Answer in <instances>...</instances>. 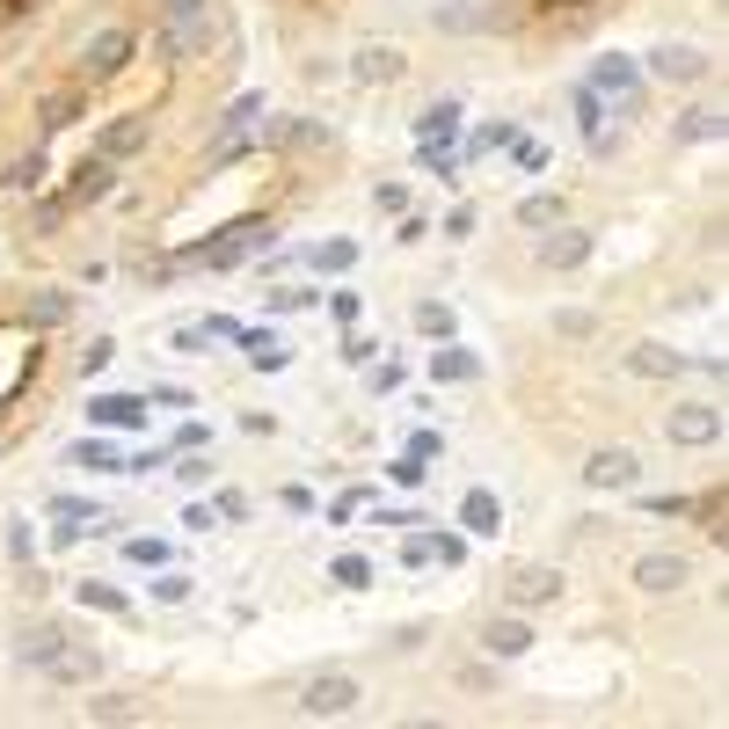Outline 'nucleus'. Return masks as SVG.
Wrapping results in <instances>:
<instances>
[{
  "label": "nucleus",
  "instance_id": "obj_1",
  "mask_svg": "<svg viewBox=\"0 0 729 729\" xmlns=\"http://www.w3.org/2000/svg\"><path fill=\"white\" fill-rule=\"evenodd\" d=\"M299 707H307L314 722H329V715H350V707H358V679H350V671H321V679L299 693Z\"/></svg>",
  "mask_w": 729,
  "mask_h": 729
},
{
  "label": "nucleus",
  "instance_id": "obj_2",
  "mask_svg": "<svg viewBox=\"0 0 729 729\" xmlns=\"http://www.w3.org/2000/svg\"><path fill=\"white\" fill-rule=\"evenodd\" d=\"M664 437H671V445H715V437H722V409H707V401H685V409L664 416Z\"/></svg>",
  "mask_w": 729,
  "mask_h": 729
},
{
  "label": "nucleus",
  "instance_id": "obj_3",
  "mask_svg": "<svg viewBox=\"0 0 729 729\" xmlns=\"http://www.w3.org/2000/svg\"><path fill=\"white\" fill-rule=\"evenodd\" d=\"M634 474H642V460H634L628 445H598V453L583 460V482L591 489H634Z\"/></svg>",
  "mask_w": 729,
  "mask_h": 729
},
{
  "label": "nucleus",
  "instance_id": "obj_4",
  "mask_svg": "<svg viewBox=\"0 0 729 729\" xmlns=\"http://www.w3.org/2000/svg\"><path fill=\"white\" fill-rule=\"evenodd\" d=\"M555 598H561V569H547V561L510 569V606H555Z\"/></svg>",
  "mask_w": 729,
  "mask_h": 729
},
{
  "label": "nucleus",
  "instance_id": "obj_5",
  "mask_svg": "<svg viewBox=\"0 0 729 729\" xmlns=\"http://www.w3.org/2000/svg\"><path fill=\"white\" fill-rule=\"evenodd\" d=\"M124 51H132V37H124V29H96V37L81 45V73H88V81H110V73L124 66Z\"/></svg>",
  "mask_w": 729,
  "mask_h": 729
},
{
  "label": "nucleus",
  "instance_id": "obj_6",
  "mask_svg": "<svg viewBox=\"0 0 729 729\" xmlns=\"http://www.w3.org/2000/svg\"><path fill=\"white\" fill-rule=\"evenodd\" d=\"M591 88H598V96H620L634 110V102H642V73H634V59H598V66H591Z\"/></svg>",
  "mask_w": 729,
  "mask_h": 729
},
{
  "label": "nucleus",
  "instance_id": "obj_7",
  "mask_svg": "<svg viewBox=\"0 0 729 729\" xmlns=\"http://www.w3.org/2000/svg\"><path fill=\"white\" fill-rule=\"evenodd\" d=\"M650 73H656V81H679V88H685V81H701V73H707V59H701L693 45H656V51H650Z\"/></svg>",
  "mask_w": 729,
  "mask_h": 729
},
{
  "label": "nucleus",
  "instance_id": "obj_8",
  "mask_svg": "<svg viewBox=\"0 0 729 729\" xmlns=\"http://www.w3.org/2000/svg\"><path fill=\"white\" fill-rule=\"evenodd\" d=\"M401 561H416V569H423V561H453V569H460L467 547H460L453 533H416V526H409V540H401Z\"/></svg>",
  "mask_w": 729,
  "mask_h": 729
},
{
  "label": "nucleus",
  "instance_id": "obj_9",
  "mask_svg": "<svg viewBox=\"0 0 729 729\" xmlns=\"http://www.w3.org/2000/svg\"><path fill=\"white\" fill-rule=\"evenodd\" d=\"M634 583L642 591H679V583H693V569H685V555H642L634 561Z\"/></svg>",
  "mask_w": 729,
  "mask_h": 729
},
{
  "label": "nucleus",
  "instance_id": "obj_10",
  "mask_svg": "<svg viewBox=\"0 0 729 729\" xmlns=\"http://www.w3.org/2000/svg\"><path fill=\"white\" fill-rule=\"evenodd\" d=\"M577 118H583V139H591V153H613V118H606V102H598V88H591V81L577 88Z\"/></svg>",
  "mask_w": 729,
  "mask_h": 729
},
{
  "label": "nucleus",
  "instance_id": "obj_11",
  "mask_svg": "<svg viewBox=\"0 0 729 729\" xmlns=\"http://www.w3.org/2000/svg\"><path fill=\"white\" fill-rule=\"evenodd\" d=\"M628 372H642V380H679V372H685V350H664V343H634V350H628Z\"/></svg>",
  "mask_w": 729,
  "mask_h": 729
},
{
  "label": "nucleus",
  "instance_id": "obj_12",
  "mask_svg": "<svg viewBox=\"0 0 729 729\" xmlns=\"http://www.w3.org/2000/svg\"><path fill=\"white\" fill-rule=\"evenodd\" d=\"M96 671H102V656H96V650H81V642H66V650L45 664V679H59V685H88Z\"/></svg>",
  "mask_w": 729,
  "mask_h": 729
},
{
  "label": "nucleus",
  "instance_id": "obj_13",
  "mask_svg": "<svg viewBox=\"0 0 729 729\" xmlns=\"http://www.w3.org/2000/svg\"><path fill=\"white\" fill-rule=\"evenodd\" d=\"M350 66H358V81H372V88H387V81H401V66H409V59H401L394 45H364L358 59H350Z\"/></svg>",
  "mask_w": 729,
  "mask_h": 729
},
{
  "label": "nucleus",
  "instance_id": "obj_14",
  "mask_svg": "<svg viewBox=\"0 0 729 729\" xmlns=\"http://www.w3.org/2000/svg\"><path fill=\"white\" fill-rule=\"evenodd\" d=\"M88 416H96V431H139V423H146V401H132V394H102Z\"/></svg>",
  "mask_w": 729,
  "mask_h": 729
},
{
  "label": "nucleus",
  "instance_id": "obj_15",
  "mask_svg": "<svg viewBox=\"0 0 729 729\" xmlns=\"http://www.w3.org/2000/svg\"><path fill=\"white\" fill-rule=\"evenodd\" d=\"M583 256H591V234H577V226H569V234H547V242H540V263H547V270H577Z\"/></svg>",
  "mask_w": 729,
  "mask_h": 729
},
{
  "label": "nucleus",
  "instance_id": "obj_16",
  "mask_svg": "<svg viewBox=\"0 0 729 729\" xmlns=\"http://www.w3.org/2000/svg\"><path fill=\"white\" fill-rule=\"evenodd\" d=\"M482 650L489 656H526V650H533V628H526V620H489Z\"/></svg>",
  "mask_w": 729,
  "mask_h": 729
},
{
  "label": "nucleus",
  "instance_id": "obj_17",
  "mask_svg": "<svg viewBox=\"0 0 729 729\" xmlns=\"http://www.w3.org/2000/svg\"><path fill=\"white\" fill-rule=\"evenodd\" d=\"M146 132H153L146 118H118L110 132H102V146H96V153H102V161H124V153H139V146H146Z\"/></svg>",
  "mask_w": 729,
  "mask_h": 729
},
{
  "label": "nucleus",
  "instance_id": "obj_18",
  "mask_svg": "<svg viewBox=\"0 0 729 729\" xmlns=\"http://www.w3.org/2000/svg\"><path fill=\"white\" fill-rule=\"evenodd\" d=\"M416 132H423V146H445V139H460V102H431V110L416 118Z\"/></svg>",
  "mask_w": 729,
  "mask_h": 729
},
{
  "label": "nucleus",
  "instance_id": "obj_19",
  "mask_svg": "<svg viewBox=\"0 0 729 729\" xmlns=\"http://www.w3.org/2000/svg\"><path fill=\"white\" fill-rule=\"evenodd\" d=\"M431 372H437V380H445V387H460V380H474L482 364H474V350H460V343H445V350H437V358H431Z\"/></svg>",
  "mask_w": 729,
  "mask_h": 729
},
{
  "label": "nucleus",
  "instance_id": "obj_20",
  "mask_svg": "<svg viewBox=\"0 0 729 729\" xmlns=\"http://www.w3.org/2000/svg\"><path fill=\"white\" fill-rule=\"evenodd\" d=\"M66 642H73L66 628H29V634H23V664H37V671H45V664L66 650Z\"/></svg>",
  "mask_w": 729,
  "mask_h": 729
},
{
  "label": "nucleus",
  "instance_id": "obj_21",
  "mask_svg": "<svg viewBox=\"0 0 729 729\" xmlns=\"http://www.w3.org/2000/svg\"><path fill=\"white\" fill-rule=\"evenodd\" d=\"M102 190H110V161H102V153H96V161H88V169L73 175V190H66V205H88V197H102Z\"/></svg>",
  "mask_w": 729,
  "mask_h": 729
},
{
  "label": "nucleus",
  "instance_id": "obj_22",
  "mask_svg": "<svg viewBox=\"0 0 729 729\" xmlns=\"http://www.w3.org/2000/svg\"><path fill=\"white\" fill-rule=\"evenodd\" d=\"M73 118H81V96H73V88H59V96H45V110H37V124H45V132H66Z\"/></svg>",
  "mask_w": 729,
  "mask_h": 729
},
{
  "label": "nucleus",
  "instance_id": "obj_23",
  "mask_svg": "<svg viewBox=\"0 0 729 729\" xmlns=\"http://www.w3.org/2000/svg\"><path fill=\"white\" fill-rule=\"evenodd\" d=\"M561 219H569L561 197H526V205H518V226H561Z\"/></svg>",
  "mask_w": 729,
  "mask_h": 729
},
{
  "label": "nucleus",
  "instance_id": "obj_24",
  "mask_svg": "<svg viewBox=\"0 0 729 729\" xmlns=\"http://www.w3.org/2000/svg\"><path fill=\"white\" fill-rule=\"evenodd\" d=\"M73 467H96V474H110V467H124V460H118V445L88 437V445H73Z\"/></svg>",
  "mask_w": 729,
  "mask_h": 729
},
{
  "label": "nucleus",
  "instance_id": "obj_25",
  "mask_svg": "<svg viewBox=\"0 0 729 729\" xmlns=\"http://www.w3.org/2000/svg\"><path fill=\"white\" fill-rule=\"evenodd\" d=\"M460 518H467V526H474V533H496V496H489V489H474Z\"/></svg>",
  "mask_w": 729,
  "mask_h": 729
},
{
  "label": "nucleus",
  "instance_id": "obj_26",
  "mask_svg": "<svg viewBox=\"0 0 729 729\" xmlns=\"http://www.w3.org/2000/svg\"><path fill=\"white\" fill-rule=\"evenodd\" d=\"M679 139H722V110H693V118H679Z\"/></svg>",
  "mask_w": 729,
  "mask_h": 729
},
{
  "label": "nucleus",
  "instance_id": "obj_27",
  "mask_svg": "<svg viewBox=\"0 0 729 729\" xmlns=\"http://www.w3.org/2000/svg\"><path fill=\"white\" fill-rule=\"evenodd\" d=\"M285 358H292L285 343H270V336H248V364H256V372H277Z\"/></svg>",
  "mask_w": 729,
  "mask_h": 729
},
{
  "label": "nucleus",
  "instance_id": "obj_28",
  "mask_svg": "<svg viewBox=\"0 0 729 729\" xmlns=\"http://www.w3.org/2000/svg\"><path fill=\"white\" fill-rule=\"evenodd\" d=\"M45 183V153H23L15 169H8V190H37Z\"/></svg>",
  "mask_w": 729,
  "mask_h": 729
},
{
  "label": "nucleus",
  "instance_id": "obj_29",
  "mask_svg": "<svg viewBox=\"0 0 729 729\" xmlns=\"http://www.w3.org/2000/svg\"><path fill=\"white\" fill-rule=\"evenodd\" d=\"M336 583L343 591H364V583H372V561L364 555H336Z\"/></svg>",
  "mask_w": 729,
  "mask_h": 729
},
{
  "label": "nucleus",
  "instance_id": "obj_30",
  "mask_svg": "<svg viewBox=\"0 0 729 729\" xmlns=\"http://www.w3.org/2000/svg\"><path fill=\"white\" fill-rule=\"evenodd\" d=\"M81 606H96V613H124V591H118V583H81Z\"/></svg>",
  "mask_w": 729,
  "mask_h": 729
},
{
  "label": "nucleus",
  "instance_id": "obj_31",
  "mask_svg": "<svg viewBox=\"0 0 729 729\" xmlns=\"http://www.w3.org/2000/svg\"><path fill=\"white\" fill-rule=\"evenodd\" d=\"M88 722H132V701H124V693H102V701H88Z\"/></svg>",
  "mask_w": 729,
  "mask_h": 729
},
{
  "label": "nucleus",
  "instance_id": "obj_32",
  "mask_svg": "<svg viewBox=\"0 0 729 729\" xmlns=\"http://www.w3.org/2000/svg\"><path fill=\"white\" fill-rule=\"evenodd\" d=\"M693 518H701L707 533H722V489H701V496H693Z\"/></svg>",
  "mask_w": 729,
  "mask_h": 729
},
{
  "label": "nucleus",
  "instance_id": "obj_33",
  "mask_svg": "<svg viewBox=\"0 0 729 729\" xmlns=\"http://www.w3.org/2000/svg\"><path fill=\"white\" fill-rule=\"evenodd\" d=\"M205 343H212V321H190V329H175V350H183V358H205Z\"/></svg>",
  "mask_w": 729,
  "mask_h": 729
},
{
  "label": "nucleus",
  "instance_id": "obj_34",
  "mask_svg": "<svg viewBox=\"0 0 729 729\" xmlns=\"http://www.w3.org/2000/svg\"><path fill=\"white\" fill-rule=\"evenodd\" d=\"M212 474H219V467L205 460V453H190V460L175 467V482H183V489H205V482H212Z\"/></svg>",
  "mask_w": 729,
  "mask_h": 729
},
{
  "label": "nucleus",
  "instance_id": "obj_35",
  "mask_svg": "<svg viewBox=\"0 0 729 729\" xmlns=\"http://www.w3.org/2000/svg\"><path fill=\"white\" fill-rule=\"evenodd\" d=\"M314 263H321V270H350V263H358V248H350V242H321Z\"/></svg>",
  "mask_w": 729,
  "mask_h": 729
},
{
  "label": "nucleus",
  "instance_id": "obj_36",
  "mask_svg": "<svg viewBox=\"0 0 729 729\" xmlns=\"http://www.w3.org/2000/svg\"><path fill=\"white\" fill-rule=\"evenodd\" d=\"M416 329H423V336H445V329H453V314H445L437 299H423V307H416Z\"/></svg>",
  "mask_w": 729,
  "mask_h": 729
},
{
  "label": "nucleus",
  "instance_id": "obj_37",
  "mask_svg": "<svg viewBox=\"0 0 729 729\" xmlns=\"http://www.w3.org/2000/svg\"><path fill=\"white\" fill-rule=\"evenodd\" d=\"M153 598H161V606H183V598H190V577H161L153 583Z\"/></svg>",
  "mask_w": 729,
  "mask_h": 729
},
{
  "label": "nucleus",
  "instance_id": "obj_38",
  "mask_svg": "<svg viewBox=\"0 0 729 729\" xmlns=\"http://www.w3.org/2000/svg\"><path fill=\"white\" fill-rule=\"evenodd\" d=\"M110 358H118V343H110V336H102V343H88V358H81V372L96 380V372H102V364H110Z\"/></svg>",
  "mask_w": 729,
  "mask_h": 729
},
{
  "label": "nucleus",
  "instance_id": "obj_39",
  "mask_svg": "<svg viewBox=\"0 0 729 729\" xmlns=\"http://www.w3.org/2000/svg\"><path fill=\"white\" fill-rule=\"evenodd\" d=\"M124 555L139 561V569H153V561H169V547H161V540H132V547H124Z\"/></svg>",
  "mask_w": 729,
  "mask_h": 729
},
{
  "label": "nucleus",
  "instance_id": "obj_40",
  "mask_svg": "<svg viewBox=\"0 0 729 729\" xmlns=\"http://www.w3.org/2000/svg\"><path fill=\"white\" fill-rule=\"evenodd\" d=\"M474 23H482L474 8H437V29H474Z\"/></svg>",
  "mask_w": 729,
  "mask_h": 729
},
{
  "label": "nucleus",
  "instance_id": "obj_41",
  "mask_svg": "<svg viewBox=\"0 0 729 729\" xmlns=\"http://www.w3.org/2000/svg\"><path fill=\"white\" fill-rule=\"evenodd\" d=\"M29 321H45V329L51 321H66V299H29Z\"/></svg>",
  "mask_w": 729,
  "mask_h": 729
},
{
  "label": "nucleus",
  "instance_id": "obj_42",
  "mask_svg": "<svg viewBox=\"0 0 729 729\" xmlns=\"http://www.w3.org/2000/svg\"><path fill=\"white\" fill-rule=\"evenodd\" d=\"M423 161H431V169L445 175V183H453V175H460V161H453V153H445V146H423Z\"/></svg>",
  "mask_w": 729,
  "mask_h": 729
},
{
  "label": "nucleus",
  "instance_id": "obj_43",
  "mask_svg": "<svg viewBox=\"0 0 729 729\" xmlns=\"http://www.w3.org/2000/svg\"><path fill=\"white\" fill-rule=\"evenodd\" d=\"M555 329H561V336H591L598 321H591V314H555Z\"/></svg>",
  "mask_w": 729,
  "mask_h": 729
}]
</instances>
